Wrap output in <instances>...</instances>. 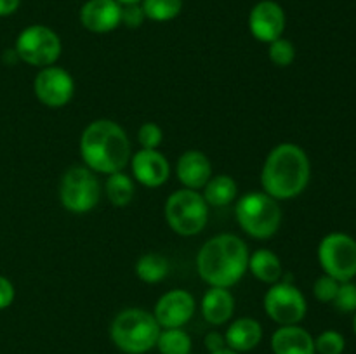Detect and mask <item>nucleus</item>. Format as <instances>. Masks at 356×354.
I'll use <instances>...</instances> for the list:
<instances>
[{
	"label": "nucleus",
	"instance_id": "c9c22d12",
	"mask_svg": "<svg viewBox=\"0 0 356 354\" xmlns=\"http://www.w3.org/2000/svg\"><path fill=\"white\" fill-rule=\"evenodd\" d=\"M118 3H120V6H125V3H138V2H141V0H117Z\"/></svg>",
	"mask_w": 356,
	"mask_h": 354
},
{
	"label": "nucleus",
	"instance_id": "c85d7f7f",
	"mask_svg": "<svg viewBox=\"0 0 356 354\" xmlns=\"http://www.w3.org/2000/svg\"><path fill=\"white\" fill-rule=\"evenodd\" d=\"M339 283L341 281L334 280L329 274H322V276L315 281V285H313V295H315L320 302H323V304H332L334 297H336L337 290H339Z\"/></svg>",
	"mask_w": 356,
	"mask_h": 354
},
{
	"label": "nucleus",
	"instance_id": "6e6552de",
	"mask_svg": "<svg viewBox=\"0 0 356 354\" xmlns=\"http://www.w3.org/2000/svg\"><path fill=\"white\" fill-rule=\"evenodd\" d=\"M61 38L54 30L44 24H31L24 28L16 38V51L19 61L37 68L52 66L61 56Z\"/></svg>",
	"mask_w": 356,
	"mask_h": 354
},
{
	"label": "nucleus",
	"instance_id": "6ab92c4d",
	"mask_svg": "<svg viewBox=\"0 0 356 354\" xmlns=\"http://www.w3.org/2000/svg\"><path fill=\"white\" fill-rule=\"evenodd\" d=\"M235 312V297L228 288L211 287L202 298V314L205 321L219 326L229 321Z\"/></svg>",
	"mask_w": 356,
	"mask_h": 354
},
{
	"label": "nucleus",
	"instance_id": "cd10ccee",
	"mask_svg": "<svg viewBox=\"0 0 356 354\" xmlns=\"http://www.w3.org/2000/svg\"><path fill=\"white\" fill-rule=\"evenodd\" d=\"M332 305L336 307V311L343 312V314H353L356 311V283H353V280L341 281Z\"/></svg>",
	"mask_w": 356,
	"mask_h": 354
},
{
	"label": "nucleus",
	"instance_id": "4468645a",
	"mask_svg": "<svg viewBox=\"0 0 356 354\" xmlns=\"http://www.w3.org/2000/svg\"><path fill=\"white\" fill-rule=\"evenodd\" d=\"M131 167L136 180L146 187H160L170 176L169 160L156 149H139L131 156Z\"/></svg>",
	"mask_w": 356,
	"mask_h": 354
},
{
	"label": "nucleus",
	"instance_id": "f8f14e48",
	"mask_svg": "<svg viewBox=\"0 0 356 354\" xmlns=\"http://www.w3.org/2000/svg\"><path fill=\"white\" fill-rule=\"evenodd\" d=\"M195 305V297L190 292L176 288L159 298L153 316L160 328H183L193 318Z\"/></svg>",
	"mask_w": 356,
	"mask_h": 354
},
{
	"label": "nucleus",
	"instance_id": "5701e85b",
	"mask_svg": "<svg viewBox=\"0 0 356 354\" xmlns=\"http://www.w3.org/2000/svg\"><path fill=\"white\" fill-rule=\"evenodd\" d=\"M108 200L113 207H127L134 198V180L124 172L110 174L104 184Z\"/></svg>",
	"mask_w": 356,
	"mask_h": 354
},
{
	"label": "nucleus",
	"instance_id": "7c9ffc66",
	"mask_svg": "<svg viewBox=\"0 0 356 354\" xmlns=\"http://www.w3.org/2000/svg\"><path fill=\"white\" fill-rule=\"evenodd\" d=\"M146 16L143 10L141 2L138 3H125L122 6V23L127 28H139L145 23Z\"/></svg>",
	"mask_w": 356,
	"mask_h": 354
},
{
	"label": "nucleus",
	"instance_id": "2f4dec72",
	"mask_svg": "<svg viewBox=\"0 0 356 354\" xmlns=\"http://www.w3.org/2000/svg\"><path fill=\"white\" fill-rule=\"evenodd\" d=\"M16 292H14V285L7 280L6 276L0 274V311L7 309L14 302Z\"/></svg>",
	"mask_w": 356,
	"mask_h": 354
},
{
	"label": "nucleus",
	"instance_id": "473e14b6",
	"mask_svg": "<svg viewBox=\"0 0 356 354\" xmlns=\"http://www.w3.org/2000/svg\"><path fill=\"white\" fill-rule=\"evenodd\" d=\"M205 347L209 349V353H216V351H221L226 347L225 335H221L219 332H211L205 335Z\"/></svg>",
	"mask_w": 356,
	"mask_h": 354
},
{
	"label": "nucleus",
	"instance_id": "dca6fc26",
	"mask_svg": "<svg viewBox=\"0 0 356 354\" xmlns=\"http://www.w3.org/2000/svg\"><path fill=\"white\" fill-rule=\"evenodd\" d=\"M176 174L184 187L202 189L212 177L211 160L198 149H188L177 160Z\"/></svg>",
	"mask_w": 356,
	"mask_h": 354
},
{
	"label": "nucleus",
	"instance_id": "f03ea898",
	"mask_svg": "<svg viewBox=\"0 0 356 354\" xmlns=\"http://www.w3.org/2000/svg\"><path fill=\"white\" fill-rule=\"evenodd\" d=\"M80 155L87 169L96 174L122 172L131 162V141L129 135L117 121H92L86 127L80 137Z\"/></svg>",
	"mask_w": 356,
	"mask_h": 354
},
{
	"label": "nucleus",
	"instance_id": "f3484780",
	"mask_svg": "<svg viewBox=\"0 0 356 354\" xmlns=\"http://www.w3.org/2000/svg\"><path fill=\"white\" fill-rule=\"evenodd\" d=\"M273 354H316L315 337L299 325H285L271 335Z\"/></svg>",
	"mask_w": 356,
	"mask_h": 354
},
{
	"label": "nucleus",
	"instance_id": "412c9836",
	"mask_svg": "<svg viewBox=\"0 0 356 354\" xmlns=\"http://www.w3.org/2000/svg\"><path fill=\"white\" fill-rule=\"evenodd\" d=\"M204 200L211 207H226L236 196V183L233 177L221 174L209 179V183L204 186Z\"/></svg>",
	"mask_w": 356,
	"mask_h": 354
},
{
	"label": "nucleus",
	"instance_id": "0eeeda50",
	"mask_svg": "<svg viewBox=\"0 0 356 354\" xmlns=\"http://www.w3.org/2000/svg\"><path fill=\"white\" fill-rule=\"evenodd\" d=\"M101 186L96 172L87 167H72L59 183V201L73 214H86L99 203Z\"/></svg>",
	"mask_w": 356,
	"mask_h": 354
},
{
	"label": "nucleus",
	"instance_id": "f257e3e1",
	"mask_svg": "<svg viewBox=\"0 0 356 354\" xmlns=\"http://www.w3.org/2000/svg\"><path fill=\"white\" fill-rule=\"evenodd\" d=\"M312 177V163L301 146L282 142L266 156L261 172L264 193L275 200H291L306 189Z\"/></svg>",
	"mask_w": 356,
	"mask_h": 354
},
{
	"label": "nucleus",
	"instance_id": "9d476101",
	"mask_svg": "<svg viewBox=\"0 0 356 354\" xmlns=\"http://www.w3.org/2000/svg\"><path fill=\"white\" fill-rule=\"evenodd\" d=\"M264 311L280 326L299 325L308 311V302L291 280L277 281L264 295Z\"/></svg>",
	"mask_w": 356,
	"mask_h": 354
},
{
	"label": "nucleus",
	"instance_id": "72a5a7b5",
	"mask_svg": "<svg viewBox=\"0 0 356 354\" xmlns=\"http://www.w3.org/2000/svg\"><path fill=\"white\" fill-rule=\"evenodd\" d=\"M21 0H0V17L10 16L19 9Z\"/></svg>",
	"mask_w": 356,
	"mask_h": 354
},
{
	"label": "nucleus",
	"instance_id": "c756f323",
	"mask_svg": "<svg viewBox=\"0 0 356 354\" xmlns=\"http://www.w3.org/2000/svg\"><path fill=\"white\" fill-rule=\"evenodd\" d=\"M138 141L143 149H156L163 141V132L153 121H146L139 127L138 132Z\"/></svg>",
	"mask_w": 356,
	"mask_h": 354
},
{
	"label": "nucleus",
	"instance_id": "20e7f679",
	"mask_svg": "<svg viewBox=\"0 0 356 354\" xmlns=\"http://www.w3.org/2000/svg\"><path fill=\"white\" fill-rule=\"evenodd\" d=\"M160 325L152 312L139 307L124 309L115 316L110 337L115 346L125 354H145L156 346Z\"/></svg>",
	"mask_w": 356,
	"mask_h": 354
},
{
	"label": "nucleus",
	"instance_id": "bb28decb",
	"mask_svg": "<svg viewBox=\"0 0 356 354\" xmlns=\"http://www.w3.org/2000/svg\"><path fill=\"white\" fill-rule=\"evenodd\" d=\"M346 340L337 330H325L315 339V351L318 354H343Z\"/></svg>",
	"mask_w": 356,
	"mask_h": 354
},
{
	"label": "nucleus",
	"instance_id": "a211bd4d",
	"mask_svg": "<svg viewBox=\"0 0 356 354\" xmlns=\"http://www.w3.org/2000/svg\"><path fill=\"white\" fill-rule=\"evenodd\" d=\"M226 347L235 353H249V351L256 349L263 340V326L257 319L249 318H238L228 326L225 333Z\"/></svg>",
	"mask_w": 356,
	"mask_h": 354
},
{
	"label": "nucleus",
	"instance_id": "a878e982",
	"mask_svg": "<svg viewBox=\"0 0 356 354\" xmlns=\"http://www.w3.org/2000/svg\"><path fill=\"white\" fill-rule=\"evenodd\" d=\"M268 56H270V61L273 62L278 68H287L294 62L296 59V47L291 40L287 38H277L270 44L268 49Z\"/></svg>",
	"mask_w": 356,
	"mask_h": 354
},
{
	"label": "nucleus",
	"instance_id": "e433bc0d",
	"mask_svg": "<svg viewBox=\"0 0 356 354\" xmlns=\"http://www.w3.org/2000/svg\"><path fill=\"white\" fill-rule=\"evenodd\" d=\"M353 332H355V335H356V311L353 312Z\"/></svg>",
	"mask_w": 356,
	"mask_h": 354
},
{
	"label": "nucleus",
	"instance_id": "39448f33",
	"mask_svg": "<svg viewBox=\"0 0 356 354\" xmlns=\"http://www.w3.org/2000/svg\"><path fill=\"white\" fill-rule=\"evenodd\" d=\"M236 221L249 236L268 239L277 235L282 224V208L278 200L263 191L247 193L235 207Z\"/></svg>",
	"mask_w": 356,
	"mask_h": 354
},
{
	"label": "nucleus",
	"instance_id": "4be33fe9",
	"mask_svg": "<svg viewBox=\"0 0 356 354\" xmlns=\"http://www.w3.org/2000/svg\"><path fill=\"white\" fill-rule=\"evenodd\" d=\"M169 274V260L159 253H145L136 262V276L145 283H160Z\"/></svg>",
	"mask_w": 356,
	"mask_h": 354
},
{
	"label": "nucleus",
	"instance_id": "1a4fd4ad",
	"mask_svg": "<svg viewBox=\"0 0 356 354\" xmlns=\"http://www.w3.org/2000/svg\"><path fill=\"white\" fill-rule=\"evenodd\" d=\"M318 260L334 280L351 281L356 276V239L346 233H329L318 245Z\"/></svg>",
	"mask_w": 356,
	"mask_h": 354
},
{
	"label": "nucleus",
	"instance_id": "f704fd0d",
	"mask_svg": "<svg viewBox=\"0 0 356 354\" xmlns=\"http://www.w3.org/2000/svg\"><path fill=\"white\" fill-rule=\"evenodd\" d=\"M209 354H240V353H235V351H232V349H228V347H225V349L216 351V353H209Z\"/></svg>",
	"mask_w": 356,
	"mask_h": 354
},
{
	"label": "nucleus",
	"instance_id": "393cba45",
	"mask_svg": "<svg viewBox=\"0 0 356 354\" xmlns=\"http://www.w3.org/2000/svg\"><path fill=\"white\" fill-rule=\"evenodd\" d=\"M145 16L152 21H170L179 16L183 0H141Z\"/></svg>",
	"mask_w": 356,
	"mask_h": 354
},
{
	"label": "nucleus",
	"instance_id": "2eb2a0df",
	"mask_svg": "<svg viewBox=\"0 0 356 354\" xmlns=\"http://www.w3.org/2000/svg\"><path fill=\"white\" fill-rule=\"evenodd\" d=\"M80 23L92 33H108L122 23V6L117 0H87L80 9Z\"/></svg>",
	"mask_w": 356,
	"mask_h": 354
},
{
	"label": "nucleus",
	"instance_id": "b1692460",
	"mask_svg": "<svg viewBox=\"0 0 356 354\" xmlns=\"http://www.w3.org/2000/svg\"><path fill=\"white\" fill-rule=\"evenodd\" d=\"M155 347L160 354H190L191 337L183 328H163Z\"/></svg>",
	"mask_w": 356,
	"mask_h": 354
},
{
	"label": "nucleus",
	"instance_id": "7ed1b4c3",
	"mask_svg": "<svg viewBox=\"0 0 356 354\" xmlns=\"http://www.w3.org/2000/svg\"><path fill=\"white\" fill-rule=\"evenodd\" d=\"M249 248L235 235L214 236L197 255V271L211 287L229 288L238 283L249 269Z\"/></svg>",
	"mask_w": 356,
	"mask_h": 354
},
{
	"label": "nucleus",
	"instance_id": "ddd939ff",
	"mask_svg": "<svg viewBox=\"0 0 356 354\" xmlns=\"http://www.w3.org/2000/svg\"><path fill=\"white\" fill-rule=\"evenodd\" d=\"M285 10L275 0H261L249 14V28L254 38L264 44H271L285 31Z\"/></svg>",
	"mask_w": 356,
	"mask_h": 354
},
{
	"label": "nucleus",
	"instance_id": "423d86ee",
	"mask_svg": "<svg viewBox=\"0 0 356 354\" xmlns=\"http://www.w3.org/2000/svg\"><path fill=\"white\" fill-rule=\"evenodd\" d=\"M163 214L174 233L181 236H195L207 224L209 205L198 191L183 187L167 198Z\"/></svg>",
	"mask_w": 356,
	"mask_h": 354
},
{
	"label": "nucleus",
	"instance_id": "aec40b11",
	"mask_svg": "<svg viewBox=\"0 0 356 354\" xmlns=\"http://www.w3.org/2000/svg\"><path fill=\"white\" fill-rule=\"evenodd\" d=\"M249 269L256 280L263 283L273 285L282 278V262L278 255L271 250L261 248L256 250L249 257Z\"/></svg>",
	"mask_w": 356,
	"mask_h": 354
},
{
	"label": "nucleus",
	"instance_id": "9b49d317",
	"mask_svg": "<svg viewBox=\"0 0 356 354\" xmlns=\"http://www.w3.org/2000/svg\"><path fill=\"white\" fill-rule=\"evenodd\" d=\"M37 99L47 108H63L72 101L75 94V82L66 69L59 66L40 68L33 82Z\"/></svg>",
	"mask_w": 356,
	"mask_h": 354
}]
</instances>
